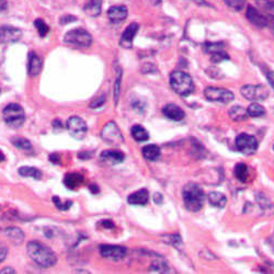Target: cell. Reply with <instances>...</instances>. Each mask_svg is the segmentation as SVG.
Masks as SVG:
<instances>
[{
    "label": "cell",
    "instance_id": "obj_1",
    "mask_svg": "<svg viewBox=\"0 0 274 274\" xmlns=\"http://www.w3.org/2000/svg\"><path fill=\"white\" fill-rule=\"evenodd\" d=\"M27 250L30 258L40 266L51 267L55 265L56 261H57V257H56L54 251L39 241H30Z\"/></svg>",
    "mask_w": 274,
    "mask_h": 274
},
{
    "label": "cell",
    "instance_id": "obj_2",
    "mask_svg": "<svg viewBox=\"0 0 274 274\" xmlns=\"http://www.w3.org/2000/svg\"><path fill=\"white\" fill-rule=\"evenodd\" d=\"M182 197L186 210L194 212V213L202 210L205 201V195L204 191L197 184L192 182L185 184L182 190Z\"/></svg>",
    "mask_w": 274,
    "mask_h": 274
},
{
    "label": "cell",
    "instance_id": "obj_3",
    "mask_svg": "<svg viewBox=\"0 0 274 274\" xmlns=\"http://www.w3.org/2000/svg\"><path fill=\"white\" fill-rule=\"evenodd\" d=\"M170 86L172 90L181 97H188L194 90V84L190 75L179 71L171 73Z\"/></svg>",
    "mask_w": 274,
    "mask_h": 274
},
{
    "label": "cell",
    "instance_id": "obj_4",
    "mask_svg": "<svg viewBox=\"0 0 274 274\" xmlns=\"http://www.w3.org/2000/svg\"><path fill=\"white\" fill-rule=\"evenodd\" d=\"M4 120L8 126L12 128L20 127L26 121V113L21 105L17 103H10L3 111Z\"/></svg>",
    "mask_w": 274,
    "mask_h": 274
},
{
    "label": "cell",
    "instance_id": "obj_5",
    "mask_svg": "<svg viewBox=\"0 0 274 274\" xmlns=\"http://www.w3.org/2000/svg\"><path fill=\"white\" fill-rule=\"evenodd\" d=\"M64 41L68 45L87 48L91 45L92 37L89 32H87L86 30L79 28L67 32L64 37Z\"/></svg>",
    "mask_w": 274,
    "mask_h": 274
},
{
    "label": "cell",
    "instance_id": "obj_6",
    "mask_svg": "<svg viewBox=\"0 0 274 274\" xmlns=\"http://www.w3.org/2000/svg\"><path fill=\"white\" fill-rule=\"evenodd\" d=\"M204 97L211 102H217L221 104H227L234 100V93L224 88H216V87H208L204 90Z\"/></svg>",
    "mask_w": 274,
    "mask_h": 274
},
{
    "label": "cell",
    "instance_id": "obj_7",
    "mask_svg": "<svg viewBox=\"0 0 274 274\" xmlns=\"http://www.w3.org/2000/svg\"><path fill=\"white\" fill-rule=\"evenodd\" d=\"M241 95L253 102L264 101L269 97V89L263 85H246L241 88Z\"/></svg>",
    "mask_w": 274,
    "mask_h": 274
},
{
    "label": "cell",
    "instance_id": "obj_8",
    "mask_svg": "<svg viewBox=\"0 0 274 274\" xmlns=\"http://www.w3.org/2000/svg\"><path fill=\"white\" fill-rule=\"evenodd\" d=\"M236 146H237L238 151L244 155H252L257 152L259 144L256 137L242 133L236 137Z\"/></svg>",
    "mask_w": 274,
    "mask_h": 274
},
{
    "label": "cell",
    "instance_id": "obj_9",
    "mask_svg": "<svg viewBox=\"0 0 274 274\" xmlns=\"http://www.w3.org/2000/svg\"><path fill=\"white\" fill-rule=\"evenodd\" d=\"M66 127L71 136L75 140H84L87 135V132H88V127H87L86 122L79 116L70 117V120L67 121Z\"/></svg>",
    "mask_w": 274,
    "mask_h": 274
},
{
    "label": "cell",
    "instance_id": "obj_10",
    "mask_svg": "<svg viewBox=\"0 0 274 274\" xmlns=\"http://www.w3.org/2000/svg\"><path fill=\"white\" fill-rule=\"evenodd\" d=\"M101 137L104 142L111 145H120L124 142V137L120 128L114 122H109L101 130Z\"/></svg>",
    "mask_w": 274,
    "mask_h": 274
},
{
    "label": "cell",
    "instance_id": "obj_11",
    "mask_svg": "<svg viewBox=\"0 0 274 274\" xmlns=\"http://www.w3.org/2000/svg\"><path fill=\"white\" fill-rule=\"evenodd\" d=\"M22 37V31L18 28L11 26L0 27V42L10 44L16 43Z\"/></svg>",
    "mask_w": 274,
    "mask_h": 274
},
{
    "label": "cell",
    "instance_id": "obj_12",
    "mask_svg": "<svg viewBox=\"0 0 274 274\" xmlns=\"http://www.w3.org/2000/svg\"><path fill=\"white\" fill-rule=\"evenodd\" d=\"M100 253L104 258L119 261L126 256V248L121 247V246L104 245L100 247Z\"/></svg>",
    "mask_w": 274,
    "mask_h": 274
},
{
    "label": "cell",
    "instance_id": "obj_13",
    "mask_svg": "<svg viewBox=\"0 0 274 274\" xmlns=\"http://www.w3.org/2000/svg\"><path fill=\"white\" fill-rule=\"evenodd\" d=\"M246 16L248 18V20L250 21L253 26H256L258 28H264L269 26L266 17L259 9L252 7V6H249L247 8Z\"/></svg>",
    "mask_w": 274,
    "mask_h": 274
},
{
    "label": "cell",
    "instance_id": "obj_14",
    "mask_svg": "<svg viewBox=\"0 0 274 274\" xmlns=\"http://www.w3.org/2000/svg\"><path fill=\"white\" fill-rule=\"evenodd\" d=\"M43 68V63L36 53L30 52L28 59V74L31 77H36Z\"/></svg>",
    "mask_w": 274,
    "mask_h": 274
},
{
    "label": "cell",
    "instance_id": "obj_15",
    "mask_svg": "<svg viewBox=\"0 0 274 274\" xmlns=\"http://www.w3.org/2000/svg\"><path fill=\"white\" fill-rule=\"evenodd\" d=\"M163 113L168 119L172 121H182L185 116L184 111L176 104H167L163 109Z\"/></svg>",
    "mask_w": 274,
    "mask_h": 274
},
{
    "label": "cell",
    "instance_id": "obj_16",
    "mask_svg": "<svg viewBox=\"0 0 274 274\" xmlns=\"http://www.w3.org/2000/svg\"><path fill=\"white\" fill-rule=\"evenodd\" d=\"M139 31V24L137 23H130L129 26L124 31L122 37H121V45L125 48H130L132 47V43L134 37Z\"/></svg>",
    "mask_w": 274,
    "mask_h": 274
},
{
    "label": "cell",
    "instance_id": "obj_17",
    "mask_svg": "<svg viewBox=\"0 0 274 274\" xmlns=\"http://www.w3.org/2000/svg\"><path fill=\"white\" fill-rule=\"evenodd\" d=\"M108 17L115 23L124 21L127 17V8L125 6H113L108 10Z\"/></svg>",
    "mask_w": 274,
    "mask_h": 274
},
{
    "label": "cell",
    "instance_id": "obj_18",
    "mask_svg": "<svg viewBox=\"0 0 274 274\" xmlns=\"http://www.w3.org/2000/svg\"><path fill=\"white\" fill-rule=\"evenodd\" d=\"M102 0H86L84 5V12L91 18H96L101 14Z\"/></svg>",
    "mask_w": 274,
    "mask_h": 274
},
{
    "label": "cell",
    "instance_id": "obj_19",
    "mask_svg": "<svg viewBox=\"0 0 274 274\" xmlns=\"http://www.w3.org/2000/svg\"><path fill=\"white\" fill-rule=\"evenodd\" d=\"M100 159L105 164L117 165L124 160V155L117 151H104L100 155Z\"/></svg>",
    "mask_w": 274,
    "mask_h": 274
},
{
    "label": "cell",
    "instance_id": "obj_20",
    "mask_svg": "<svg viewBox=\"0 0 274 274\" xmlns=\"http://www.w3.org/2000/svg\"><path fill=\"white\" fill-rule=\"evenodd\" d=\"M149 193L146 189H141L132 193L127 198V202L132 205H145L148 203Z\"/></svg>",
    "mask_w": 274,
    "mask_h": 274
},
{
    "label": "cell",
    "instance_id": "obj_21",
    "mask_svg": "<svg viewBox=\"0 0 274 274\" xmlns=\"http://www.w3.org/2000/svg\"><path fill=\"white\" fill-rule=\"evenodd\" d=\"M208 198H209V202L211 203L212 207H214V208L223 209V208H225V205L227 203L226 196L221 192H211Z\"/></svg>",
    "mask_w": 274,
    "mask_h": 274
},
{
    "label": "cell",
    "instance_id": "obj_22",
    "mask_svg": "<svg viewBox=\"0 0 274 274\" xmlns=\"http://www.w3.org/2000/svg\"><path fill=\"white\" fill-rule=\"evenodd\" d=\"M228 114L230 116V119L236 122L245 121L249 116L247 113V109L240 107V105H235V107L230 108V110L228 111Z\"/></svg>",
    "mask_w": 274,
    "mask_h": 274
},
{
    "label": "cell",
    "instance_id": "obj_23",
    "mask_svg": "<svg viewBox=\"0 0 274 274\" xmlns=\"http://www.w3.org/2000/svg\"><path fill=\"white\" fill-rule=\"evenodd\" d=\"M142 153L149 161H156L160 157V148L157 145H147L142 149Z\"/></svg>",
    "mask_w": 274,
    "mask_h": 274
},
{
    "label": "cell",
    "instance_id": "obj_24",
    "mask_svg": "<svg viewBox=\"0 0 274 274\" xmlns=\"http://www.w3.org/2000/svg\"><path fill=\"white\" fill-rule=\"evenodd\" d=\"M6 235L8 236V237L11 239V241L14 242V244L20 245L24 240V234L21 229H19L17 227H9L6 229Z\"/></svg>",
    "mask_w": 274,
    "mask_h": 274
},
{
    "label": "cell",
    "instance_id": "obj_25",
    "mask_svg": "<svg viewBox=\"0 0 274 274\" xmlns=\"http://www.w3.org/2000/svg\"><path fill=\"white\" fill-rule=\"evenodd\" d=\"M83 181H84L83 176H80V174H78V173L67 174L65 180H64L65 185L70 189L77 188V186H79L80 184H82Z\"/></svg>",
    "mask_w": 274,
    "mask_h": 274
},
{
    "label": "cell",
    "instance_id": "obj_26",
    "mask_svg": "<svg viewBox=\"0 0 274 274\" xmlns=\"http://www.w3.org/2000/svg\"><path fill=\"white\" fill-rule=\"evenodd\" d=\"M132 136L137 142H146L149 139L148 132L141 125H134L132 127Z\"/></svg>",
    "mask_w": 274,
    "mask_h": 274
},
{
    "label": "cell",
    "instance_id": "obj_27",
    "mask_svg": "<svg viewBox=\"0 0 274 274\" xmlns=\"http://www.w3.org/2000/svg\"><path fill=\"white\" fill-rule=\"evenodd\" d=\"M19 173H20L22 177H31L36 180L41 179L42 177V172L34 167H21L20 169H19Z\"/></svg>",
    "mask_w": 274,
    "mask_h": 274
},
{
    "label": "cell",
    "instance_id": "obj_28",
    "mask_svg": "<svg viewBox=\"0 0 274 274\" xmlns=\"http://www.w3.org/2000/svg\"><path fill=\"white\" fill-rule=\"evenodd\" d=\"M149 271L154 273H168L169 272V266H168L165 260L158 259L152 263Z\"/></svg>",
    "mask_w": 274,
    "mask_h": 274
},
{
    "label": "cell",
    "instance_id": "obj_29",
    "mask_svg": "<svg viewBox=\"0 0 274 274\" xmlns=\"http://www.w3.org/2000/svg\"><path fill=\"white\" fill-rule=\"evenodd\" d=\"M247 113L249 116H251V117H259V116H262L265 114V110L262 105L257 103V102H254V103H251L250 105H249L248 109H247Z\"/></svg>",
    "mask_w": 274,
    "mask_h": 274
},
{
    "label": "cell",
    "instance_id": "obj_30",
    "mask_svg": "<svg viewBox=\"0 0 274 274\" xmlns=\"http://www.w3.org/2000/svg\"><path fill=\"white\" fill-rule=\"evenodd\" d=\"M235 176L240 181L245 182L249 176V168L245 164H237L235 167Z\"/></svg>",
    "mask_w": 274,
    "mask_h": 274
},
{
    "label": "cell",
    "instance_id": "obj_31",
    "mask_svg": "<svg viewBox=\"0 0 274 274\" xmlns=\"http://www.w3.org/2000/svg\"><path fill=\"white\" fill-rule=\"evenodd\" d=\"M12 144H14L17 148L21 149V151H32L33 147H32V144L31 143L26 140V139H21V137H15V139L11 140Z\"/></svg>",
    "mask_w": 274,
    "mask_h": 274
},
{
    "label": "cell",
    "instance_id": "obj_32",
    "mask_svg": "<svg viewBox=\"0 0 274 274\" xmlns=\"http://www.w3.org/2000/svg\"><path fill=\"white\" fill-rule=\"evenodd\" d=\"M224 3H225L227 7L232 10L240 11L245 7L246 0H224Z\"/></svg>",
    "mask_w": 274,
    "mask_h": 274
},
{
    "label": "cell",
    "instance_id": "obj_33",
    "mask_svg": "<svg viewBox=\"0 0 274 274\" xmlns=\"http://www.w3.org/2000/svg\"><path fill=\"white\" fill-rule=\"evenodd\" d=\"M34 26H35V28L37 30V32H39L40 36L44 37L48 33V31H49L48 26L44 21L42 20V19H36V20L34 21Z\"/></svg>",
    "mask_w": 274,
    "mask_h": 274
},
{
    "label": "cell",
    "instance_id": "obj_34",
    "mask_svg": "<svg viewBox=\"0 0 274 274\" xmlns=\"http://www.w3.org/2000/svg\"><path fill=\"white\" fill-rule=\"evenodd\" d=\"M229 59V56L223 51V49H221V51H217V52H214L211 54V60L213 61V63H221V61L223 60H227Z\"/></svg>",
    "mask_w": 274,
    "mask_h": 274
},
{
    "label": "cell",
    "instance_id": "obj_35",
    "mask_svg": "<svg viewBox=\"0 0 274 274\" xmlns=\"http://www.w3.org/2000/svg\"><path fill=\"white\" fill-rule=\"evenodd\" d=\"M121 80H122V71L119 68V70H117L115 86H114V100H115V104H117V101H119L120 89H121Z\"/></svg>",
    "mask_w": 274,
    "mask_h": 274
},
{
    "label": "cell",
    "instance_id": "obj_36",
    "mask_svg": "<svg viewBox=\"0 0 274 274\" xmlns=\"http://www.w3.org/2000/svg\"><path fill=\"white\" fill-rule=\"evenodd\" d=\"M164 241L167 242V244L174 246V247H179L180 245L182 244V240L178 235H167V236H165Z\"/></svg>",
    "mask_w": 274,
    "mask_h": 274
},
{
    "label": "cell",
    "instance_id": "obj_37",
    "mask_svg": "<svg viewBox=\"0 0 274 274\" xmlns=\"http://www.w3.org/2000/svg\"><path fill=\"white\" fill-rule=\"evenodd\" d=\"M204 49L207 53L212 54V53L223 49V44L222 43H207V44H205V46H204Z\"/></svg>",
    "mask_w": 274,
    "mask_h": 274
},
{
    "label": "cell",
    "instance_id": "obj_38",
    "mask_svg": "<svg viewBox=\"0 0 274 274\" xmlns=\"http://www.w3.org/2000/svg\"><path fill=\"white\" fill-rule=\"evenodd\" d=\"M53 201H54V203H55V205H56V208L59 209V210H61V211H66V210H68V209H71V207H72V201H66L65 203H63V202H60V201L58 200V197H57V196H55V197L53 198Z\"/></svg>",
    "mask_w": 274,
    "mask_h": 274
},
{
    "label": "cell",
    "instance_id": "obj_39",
    "mask_svg": "<svg viewBox=\"0 0 274 274\" xmlns=\"http://www.w3.org/2000/svg\"><path fill=\"white\" fill-rule=\"evenodd\" d=\"M76 20H77L76 17H74V16H64V17L60 18L59 23L60 24H67V23L75 22Z\"/></svg>",
    "mask_w": 274,
    "mask_h": 274
},
{
    "label": "cell",
    "instance_id": "obj_40",
    "mask_svg": "<svg viewBox=\"0 0 274 274\" xmlns=\"http://www.w3.org/2000/svg\"><path fill=\"white\" fill-rule=\"evenodd\" d=\"M104 102H105V97L102 96V97H100V98L96 99V100L90 104V107H91V108H99V107H101V105H102Z\"/></svg>",
    "mask_w": 274,
    "mask_h": 274
},
{
    "label": "cell",
    "instance_id": "obj_41",
    "mask_svg": "<svg viewBox=\"0 0 274 274\" xmlns=\"http://www.w3.org/2000/svg\"><path fill=\"white\" fill-rule=\"evenodd\" d=\"M8 254V249L6 248L4 245L0 244V263L3 262V261L6 259Z\"/></svg>",
    "mask_w": 274,
    "mask_h": 274
},
{
    "label": "cell",
    "instance_id": "obj_42",
    "mask_svg": "<svg viewBox=\"0 0 274 274\" xmlns=\"http://www.w3.org/2000/svg\"><path fill=\"white\" fill-rule=\"evenodd\" d=\"M153 198H154V202H155L156 204H158V205H160L161 203L164 202V197H163V195L160 194V193H155Z\"/></svg>",
    "mask_w": 274,
    "mask_h": 274
},
{
    "label": "cell",
    "instance_id": "obj_43",
    "mask_svg": "<svg viewBox=\"0 0 274 274\" xmlns=\"http://www.w3.org/2000/svg\"><path fill=\"white\" fill-rule=\"evenodd\" d=\"M266 78H267V82L270 83L271 87L274 89V72H269L266 74Z\"/></svg>",
    "mask_w": 274,
    "mask_h": 274
},
{
    "label": "cell",
    "instance_id": "obj_44",
    "mask_svg": "<svg viewBox=\"0 0 274 274\" xmlns=\"http://www.w3.org/2000/svg\"><path fill=\"white\" fill-rule=\"evenodd\" d=\"M7 7H8L7 2H6V0H0V12L5 11L6 9H7Z\"/></svg>",
    "mask_w": 274,
    "mask_h": 274
},
{
    "label": "cell",
    "instance_id": "obj_45",
    "mask_svg": "<svg viewBox=\"0 0 274 274\" xmlns=\"http://www.w3.org/2000/svg\"><path fill=\"white\" fill-rule=\"evenodd\" d=\"M49 159H51V161H53V163H55V164H59L58 163L59 157H58L57 154H53L52 156H49Z\"/></svg>",
    "mask_w": 274,
    "mask_h": 274
},
{
    "label": "cell",
    "instance_id": "obj_46",
    "mask_svg": "<svg viewBox=\"0 0 274 274\" xmlns=\"http://www.w3.org/2000/svg\"><path fill=\"white\" fill-rule=\"evenodd\" d=\"M101 223H102V225H103L104 227H108V228L114 227L113 222H111V221H103V222H101Z\"/></svg>",
    "mask_w": 274,
    "mask_h": 274
},
{
    "label": "cell",
    "instance_id": "obj_47",
    "mask_svg": "<svg viewBox=\"0 0 274 274\" xmlns=\"http://www.w3.org/2000/svg\"><path fill=\"white\" fill-rule=\"evenodd\" d=\"M54 128H55V129H56V128H58L59 130H61V128H63V127H61V123H60L58 120L54 121Z\"/></svg>",
    "mask_w": 274,
    "mask_h": 274
},
{
    "label": "cell",
    "instance_id": "obj_48",
    "mask_svg": "<svg viewBox=\"0 0 274 274\" xmlns=\"http://www.w3.org/2000/svg\"><path fill=\"white\" fill-rule=\"evenodd\" d=\"M0 273H16V271L14 269H9V267H7V269H4L0 271Z\"/></svg>",
    "mask_w": 274,
    "mask_h": 274
},
{
    "label": "cell",
    "instance_id": "obj_49",
    "mask_svg": "<svg viewBox=\"0 0 274 274\" xmlns=\"http://www.w3.org/2000/svg\"><path fill=\"white\" fill-rule=\"evenodd\" d=\"M3 160H5V156L2 152H0V161H3Z\"/></svg>",
    "mask_w": 274,
    "mask_h": 274
},
{
    "label": "cell",
    "instance_id": "obj_50",
    "mask_svg": "<svg viewBox=\"0 0 274 274\" xmlns=\"http://www.w3.org/2000/svg\"><path fill=\"white\" fill-rule=\"evenodd\" d=\"M272 30H273V32H274V27H272Z\"/></svg>",
    "mask_w": 274,
    "mask_h": 274
}]
</instances>
